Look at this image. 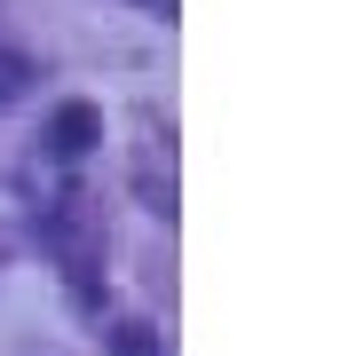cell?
Returning <instances> with one entry per match:
<instances>
[{"instance_id": "6da1fadb", "label": "cell", "mask_w": 356, "mask_h": 356, "mask_svg": "<svg viewBox=\"0 0 356 356\" xmlns=\"http://www.w3.org/2000/svg\"><path fill=\"white\" fill-rule=\"evenodd\" d=\"M103 143V111L95 103H56V119H48V151L56 159H88Z\"/></svg>"}, {"instance_id": "7a4b0ae2", "label": "cell", "mask_w": 356, "mask_h": 356, "mask_svg": "<svg viewBox=\"0 0 356 356\" xmlns=\"http://www.w3.org/2000/svg\"><path fill=\"white\" fill-rule=\"evenodd\" d=\"M103 341H111V356H159V332L143 325V317H127V325H111V332H103Z\"/></svg>"}, {"instance_id": "3957f363", "label": "cell", "mask_w": 356, "mask_h": 356, "mask_svg": "<svg viewBox=\"0 0 356 356\" xmlns=\"http://www.w3.org/2000/svg\"><path fill=\"white\" fill-rule=\"evenodd\" d=\"M24 79H32V64H24L16 48H0V103H16V95H24Z\"/></svg>"}, {"instance_id": "277c9868", "label": "cell", "mask_w": 356, "mask_h": 356, "mask_svg": "<svg viewBox=\"0 0 356 356\" xmlns=\"http://www.w3.org/2000/svg\"><path fill=\"white\" fill-rule=\"evenodd\" d=\"M151 8H159V16H175V0H151Z\"/></svg>"}]
</instances>
